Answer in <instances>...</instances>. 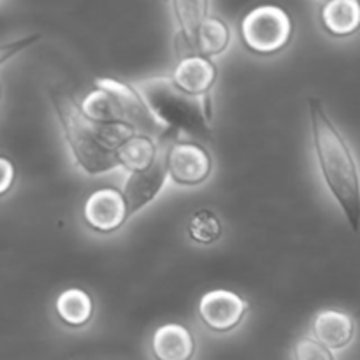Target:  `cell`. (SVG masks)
Wrapping results in <instances>:
<instances>
[{
	"mask_svg": "<svg viewBox=\"0 0 360 360\" xmlns=\"http://www.w3.org/2000/svg\"><path fill=\"white\" fill-rule=\"evenodd\" d=\"M313 146L327 188L343 210L352 231L360 229V172L350 144L319 98L308 101Z\"/></svg>",
	"mask_w": 360,
	"mask_h": 360,
	"instance_id": "obj_1",
	"label": "cell"
},
{
	"mask_svg": "<svg viewBox=\"0 0 360 360\" xmlns=\"http://www.w3.org/2000/svg\"><path fill=\"white\" fill-rule=\"evenodd\" d=\"M51 102L62 123L67 146L84 172L104 174L118 167V148L136 136V130L125 125H98L91 122L81 104L65 91L53 90Z\"/></svg>",
	"mask_w": 360,
	"mask_h": 360,
	"instance_id": "obj_2",
	"label": "cell"
},
{
	"mask_svg": "<svg viewBox=\"0 0 360 360\" xmlns=\"http://www.w3.org/2000/svg\"><path fill=\"white\" fill-rule=\"evenodd\" d=\"M81 108L98 125H125L157 141L171 137L137 88L115 77H97L95 90L84 97Z\"/></svg>",
	"mask_w": 360,
	"mask_h": 360,
	"instance_id": "obj_3",
	"label": "cell"
},
{
	"mask_svg": "<svg viewBox=\"0 0 360 360\" xmlns=\"http://www.w3.org/2000/svg\"><path fill=\"white\" fill-rule=\"evenodd\" d=\"M153 115L169 130L171 137L181 134L200 136L211 129V94L190 95L171 76H153L134 83Z\"/></svg>",
	"mask_w": 360,
	"mask_h": 360,
	"instance_id": "obj_4",
	"label": "cell"
},
{
	"mask_svg": "<svg viewBox=\"0 0 360 360\" xmlns=\"http://www.w3.org/2000/svg\"><path fill=\"white\" fill-rule=\"evenodd\" d=\"M294 34L292 18L280 6H259L245 14L241 37L246 48L257 55H274L285 49Z\"/></svg>",
	"mask_w": 360,
	"mask_h": 360,
	"instance_id": "obj_5",
	"label": "cell"
},
{
	"mask_svg": "<svg viewBox=\"0 0 360 360\" xmlns=\"http://www.w3.org/2000/svg\"><path fill=\"white\" fill-rule=\"evenodd\" d=\"M169 176L183 186H197L206 181L213 171L210 151L195 141L176 139L167 151Z\"/></svg>",
	"mask_w": 360,
	"mask_h": 360,
	"instance_id": "obj_6",
	"label": "cell"
},
{
	"mask_svg": "<svg viewBox=\"0 0 360 360\" xmlns=\"http://www.w3.org/2000/svg\"><path fill=\"white\" fill-rule=\"evenodd\" d=\"M169 141L171 137H164L160 139V153L155 164L151 167L144 169V171L132 172L127 178L125 185H123V197L127 200V210H129V218L136 214L137 211L143 210L144 206L157 199L160 190L164 188L165 179L169 176L167 167V151H169Z\"/></svg>",
	"mask_w": 360,
	"mask_h": 360,
	"instance_id": "obj_7",
	"label": "cell"
},
{
	"mask_svg": "<svg viewBox=\"0 0 360 360\" xmlns=\"http://www.w3.org/2000/svg\"><path fill=\"white\" fill-rule=\"evenodd\" d=\"M197 311L207 329L214 333H229L243 322L248 311V302L236 292L217 288L200 297Z\"/></svg>",
	"mask_w": 360,
	"mask_h": 360,
	"instance_id": "obj_8",
	"label": "cell"
},
{
	"mask_svg": "<svg viewBox=\"0 0 360 360\" xmlns=\"http://www.w3.org/2000/svg\"><path fill=\"white\" fill-rule=\"evenodd\" d=\"M83 217L88 227L101 234L118 231L129 220V210L123 192L111 186L95 190L84 202Z\"/></svg>",
	"mask_w": 360,
	"mask_h": 360,
	"instance_id": "obj_9",
	"label": "cell"
},
{
	"mask_svg": "<svg viewBox=\"0 0 360 360\" xmlns=\"http://www.w3.org/2000/svg\"><path fill=\"white\" fill-rule=\"evenodd\" d=\"M155 360H192L195 355V338L181 323H164L151 338Z\"/></svg>",
	"mask_w": 360,
	"mask_h": 360,
	"instance_id": "obj_10",
	"label": "cell"
},
{
	"mask_svg": "<svg viewBox=\"0 0 360 360\" xmlns=\"http://www.w3.org/2000/svg\"><path fill=\"white\" fill-rule=\"evenodd\" d=\"M171 77L186 94L207 95L218 77V67L206 56H186L179 60Z\"/></svg>",
	"mask_w": 360,
	"mask_h": 360,
	"instance_id": "obj_11",
	"label": "cell"
},
{
	"mask_svg": "<svg viewBox=\"0 0 360 360\" xmlns=\"http://www.w3.org/2000/svg\"><path fill=\"white\" fill-rule=\"evenodd\" d=\"M354 336V319L340 309H323L313 320V338L329 350L345 348L352 343Z\"/></svg>",
	"mask_w": 360,
	"mask_h": 360,
	"instance_id": "obj_12",
	"label": "cell"
},
{
	"mask_svg": "<svg viewBox=\"0 0 360 360\" xmlns=\"http://www.w3.org/2000/svg\"><path fill=\"white\" fill-rule=\"evenodd\" d=\"M323 28L334 37H348L360 28L359 0H330L320 9Z\"/></svg>",
	"mask_w": 360,
	"mask_h": 360,
	"instance_id": "obj_13",
	"label": "cell"
},
{
	"mask_svg": "<svg viewBox=\"0 0 360 360\" xmlns=\"http://www.w3.org/2000/svg\"><path fill=\"white\" fill-rule=\"evenodd\" d=\"M160 153V143L144 134H136L118 148V162L122 167L132 172L151 167Z\"/></svg>",
	"mask_w": 360,
	"mask_h": 360,
	"instance_id": "obj_14",
	"label": "cell"
},
{
	"mask_svg": "<svg viewBox=\"0 0 360 360\" xmlns=\"http://www.w3.org/2000/svg\"><path fill=\"white\" fill-rule=\"evenodd\" d=\"M55 309L62 323L77 329L86 326L94 316V301L90 294L81 288H67L56 297Z\"/></svg>",
	"mask_w": 360,
	"mask_h": 360,
	"instance_id": "obj_15",
	"label": "cell"
},
{
	"mask_svg": "<svg viewBox=\"0 0 360 360\" xmlns=\"http://www.w3.org/2000/svg\"><path fill=\"white\" fill-rule=\"evenodd\" d=\"M231 42V28L218 16H207L195 32L192 41V48L195 55L217 56L229 48Z\"/></svg>",
	"mask_w": 360,
	"mask_h": 360,
	"instance_id": "obj_16",
	"label": "cell"
},
{
	"mask_svg": "<svg viewBox=\"0 0 360 360\" xmlns=\"http://www.w3.org/2000/svg\"><path fill=\"white\" fill-rule=\"evenodd\" d=\"M221 234H224V225L213 211L199 210L190 217L188 236L197 245H214Z\"/></svg>",
	"mask_w": 360,
	"mask_h": 360,
	"instance_id": "obj_17",
	"label": "cell"
},
{
	"mask_svg": "<svg viewBox=\"0 0 360 360\" xmlns=\"http://www.w3.org/2000/svg\"><path fill=\"white\" fill-rule=\"evenodd\" d=\"M294 360H336L333 350L320 345L315 338H302L294 348Z\"/></svg>",
	"mask_w": 360,
	"mask_h": 360,
	"instance_id": "obj_18",
	"label": "cell"
},
{
	"mask_svg": "<svg viewBox=\"0 0 360 360\" xmlns=\"http://www.w3.org/2000/svg\"><path fill=\"white\" fill-rule=\"evenodd\" d=\"M39 39H41V35L34 34V35H28V37L20 39V41L16 42H7V44H4L2 49H0V55H2L0 56V63H6L11 56H16L18 53L23 51L25 48L32 46L35 41H39Z\"/></svg>",
	"mask_w": 360,
	"mask_h": 360,
	"instance_id": "obj_19",
	"label": "cell"
},
{
	"mask_svg": "<svg viewBox=\"0 0 360 360\" xmlns=\"http://www.w3.org/2000/svg\"><path fill=\"white\" fill-rule=\"evenodd\" d=\"M0 169H2V181H0V193L6 195L9 192V188L14 183V165L11 164V160L7 157L0 158Z\"/></svg>",
	"mask_w": 360,
	"mask_h": 360,
	"instance_id": "obj_20",
	"label": "cell"
}]
</instances>
